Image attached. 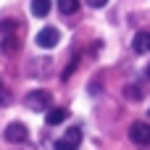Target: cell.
I'll return each instance as SVG.
<instances>
[{
    "instance_id": "cell-15",
    "label": "cell",
    "mask_w": 150,
    "mask_h": 150,
    "mask_svg": "<svg viewBox=\"0 0 150 150\" xmlns=\"http://www.w3.org/2000/svg\"><path fill=\"white\" fill-rule=\"evenodd\" d=\"M145 76H148V79H150V63H148V69H145Z\"/></svg>"
},
{
    "instance_id": "cell-3",
    "label": "cell",
    "mask_w": 150,
    "mask_h": 150,
    "mask_svg": "<svg viewBox=\"0 0 150 150\" xmlns=\"http://www.w3.org/2000/svg\"><path fill=\"white\" fill-rule=\"evenodd\" d=\"M79 142H82V129H79V127H71V129L55 142V150H76Z\"/></svg>"
},
{
    "instance_id": "cell-14",
    "label": "cell",
    "mask_w": 150,
    "mask_h": 150,
    "mask_svg": "<svg viewBox=\"0 0 150 150\" xmlns=\"http://www.w3.org/2000/svg\"><path fill=\"white\" fill-rule=\"evenodd\" d=\"M87 5L90 8H103V5H108V0H87Z\"/></svg>"
},
{
    "instance_id": "cell-9",
    "label": "cell",
    "mask_w": 150,
    "mask_h": 150,
    "mask_svg": "<svg viewBox=\"0 0 150 150\" xmlns=\"http://www.w3.org/2000/svg\"><path fill=\"white\" fill-rule=\"evenodd\" d=\"M58 11L66 13V16L76 13V11H79V0H58Z\"/></svg>"
},
{
    "instance_id": "cell-13",
    "label": "cell",
    "mask_w": 150,
    "mask_h": 150,
    "mask_svg": "<svg viewBox=\"0 0 150 150\" xmlns=\"http://www.w3.org/2000/svg\"><path fill=\"white\" fill-rule=\"evenodd\" d=\"M127 98H129V100H140V98H142V92H140L137 87H129V90H127Z\"/></svg>"
},
{
    "instance_id": "cell-11",
    "label": "cell",
    "mask_w": 150,
    "mask_h": 150,
    "mask_svg": "<svg viewBox=\"0 0 150 150\" xmlns=\"http://www.w3.org/2000/svg\"><path fill=\"white\" fill-rule=\"evenodd\" d=\"M0 34H16V21H0Z\"/></svg>"
},
{
    "instance_id": "cell-2",
    "label": "cell",
    "mask_w": 150,
    "mask_h": 150,
    "mask_svg": "<svg viewBox=\"0 0 150 150\" xmlns=\"http://www.w3.org/2000/svg\"><path fill=\"white\" fill-rule=\"evenodd\" d=\"M129 140L134 145H150V124L148 121H134L129 127Z\"/></svg>"
},
{
    "instance_id": "cell-4",
    "label": "cell",
    "mask_w": 150,
    "mask_h": 150,
    "mask_svg": "<svg viewBox=\"0 0 150 150\" xmlns=\"http://www.w3.org/2000/svg\"><path fill=\"white\" fill-rule=\"evenodd\" d=\"M37 45L40 47H45V50H50V47H55L58 45V40H61V32L55 29V26H45V29H40L37 32Z\"/></svg>"
},
{
    "instance_id": "cell-6",
    "label": "cell",
    "mask_w": 150,
    "mask_h": 150,
    "mask_svg": "<svg viewBox=\"0 0 150 150\" xmlns=\"http://www.w3.org/2000/svg\"><path fill=\"white\" fill-rule=\"evenodd\" d=\"M132 50L134 53H148L150 50V32H137L134 37H132Z\"/></svg>"
},
{
    "instance_id": "cell-1",
    "label": "cell",
    "mask_w": 150,
    "mask_h": 150,
    "mask_svg": "<svg viewBox=\"0 0 150 150\" xmlns=\"http://www.w3.org/2000/svg\"><path fill=\"white\" fill-rule=\"evenodd\" d=\"M24 103L29 111H50V92L47 90H32Z\"/></svg>"
},
{
    "instance_id": "cell-8",
    "label": "cell",
    "mask_w": 150,
    "mask_h": 150,
    "mask_svg": "<svg viewBox=\"0 0 150 150\" xmlns=\"http://www.w3.org/2000/svg\"><path fill=\"white\" fill-rule=\"evenodd\" d=\"M50 8H53L50 0H32V16H37V18H45L50 13Z\"/></svg>"
},
{
    "instance_id": "cell-5",
    "label": "cell",
    "mask_w": 150,
    "mask_h": 150,
    "mask_svg": "<svg viewBox=\"0 0 150 150\" xmlns=\"http://www.w3.org/2000/svg\"><path fill=\"white\" fill-rule=\"evenodd\" d=\"M26 137H29V129L21 121H13V124L5 127V140L8 142H26Z\"/></svg>"
},
{
    "instance_id": "cell-12",
    "label": "cell",
    "mask_w": 150,
    "mask_h": 150,
    "mask_svg": "<svg viewBox=\"0 0 150 150\" xmlns=\"http://www.w3.org/2000/svg\"><path fill=\"white\" fill-rule=\"evenodd\" d=\"M11 103V92H8V87L3 84V79H0V105H8Z\"/></svg>"
},
{
    "instance_id": "cell-10",
    "label": "cell",
    "mask_w": 150,
    "mask_h": 150,
    "mask_svg": "<svg viewBox=\"0 0 150 150\" xmlns=\"http://www.w3.org/2000/svg\"><path fill=\"white\" fill-rule=\"evenodd\" d=\"M3 50H5V53L18 50V37H16V34H5V37H3Z\"/></svg>"
},
{
    "instance_id": "cell-7",
    "label": "cell",
    "mask_w": 150,
    "mask_h": 150,
    "mask_svg": "<svg viewBox=\"0 0 150 150\" xmlns=\"http://www.w3.org/2000/svg\"><path fill=\"white\" fill-rule=\"evenodd\" d=\"M66 119H69V111H66V108H50L47 116H45V124H47V127H58V124H63Z\"/></svg>"
}]
</instances>
